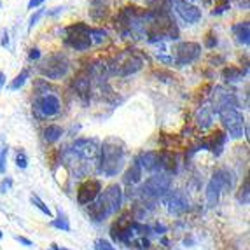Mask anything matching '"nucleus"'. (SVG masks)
<instances>
[{
	"label": "nucleus",
	"mask_w": 250,
	"mask_h": 250,
	"mask_svg": "<svg viewBox=\"0 0 250 250\" xmlns=\"http://www.w3.org/2000/svg\"><path fill=\"white\" fill-rule=\"evenodd\" d=\"M123 205V189L119 184H110L98 194L93 203L88 205V213L95 222L105 221L108 215L119 212Z\"/></svg>",
	"instance_id": "f257e3e1"
},
{
	"label": "nucleus",
	"mask_w": 250,
	"mask_h": 250,
	"mask_svg": "<svg viewBox=\"0 0 250 250\" xmlns=\"http://www.w3.org/2000/svg\"><path fill=\"white\" fill-rule=\"evenodd\" d=\"M126 147L117 138H107L100 146V159L98 170L107 177H116L125 167Z\"/></svg>",
	"instance_id": "f03ea898"
},
{
	"label": "nucleus",
	"mask_w": 250,
	"mask_h": 250,
	"mask_svg": "<svg viewBox=\"0 0 250 250\" xmlns=\"http://www.w3.org/2000/svg\"><path fill=\"white\" fill-rule=\"evenodd\" d=\"M170 186H171L170 175H167V173H154V175L149 177V179L140 186L138 192H140V196H142L144 200L156 201L170 191Z\"/></svg>",
	"instance_id": "7ed1b4c3"
},
{
	"label": "nucleus",
	"mask_w": 250,
	"mask_h": 250,
	"mask_svg": "<svg viewBox=\"0 0 250 250\" xmlns=\"http://www.w3.org/2000/svg\"><path fill=\"white\" fill-rule=\"evenodd\" d=\"M231 188H233V173L228 168H219L207 184V201L210 207H215L219 203L221 192Z\"/></svg>",
	"instance_id": "20e7f679"
},
{
	"label": "nucleus",
	"mask_w": 250,
	"mask_h": 250,
	"mask_svg": "<svg viewBox=\"0 0 250 250\" xmlns=\"http://www.w3.org/2000/svg\"><path fill=\"white\" fill-rule=\"evenodd\" d=\"M68 67H70V65H68V60L65 58L63 54H51L49 58L42 62L39 70H41V74L44 75V77H47V79L58 81L67 75Z\"/></svg>",
	"instance_id": "39448f33"
},
{
	"label": "nucleus",
	"mask_w": 250,
	"mask_h": 250,
	"mask_svg": "<svg viewBox=\"0 0 250 250\" xmlns=\"http://www.w3.org/2000/svg\"><path fill=\"white\" fill-rule=\"evenodd\" d=\"M34 110L39 117H53L62 112V102L53 93H39L34 100Z\"/></svg>",
	"instance_id": "423d86ee"
},
{
	"label": "nucleus",
	"mask_w": 250,
	"mask_h": 250,
	"mask_svg": "<svg viewBox=\"0 0 250 250\" xmlns=\"http://www.w3.org/2000/svg\"><path fill=\"white\" fill-rule=\"evenodd\" d=\"M219 117H221L222 125L226 126V129L229 131L233 138H242L245 135V119H243V114L238 108L222 110Z\"/></svg>",
	"instance_id": "0eeeda50"
},
{
	"label": "nucleus",
	"mask_w": 250,
	"mask_h": 250,
	"mask_svg": "<svg viewBox=\"0 0 250 250\" xmlns=\"http://www.w3.org/2000/svg\"><path fill=\"white\" fill-rule=\"evenodd\" d=\"M201 54V46L198 42H180L175 49V63L179 67L196 62Z\"/></svg>",
	"instance_id": "6e6552de"
},
{
	"label": "nucleus",
	"mask_w": 250,
	"mask_h": 250,
	"mask_svg": "<svg viewBox=\"0 0 250 250\" xmlns=\"http://www.w3.org/2000/svg\"><path fill=\"white\" fill-rule=\"evenodd\" d=\"M100 192H102L100 180H96V179L84 180V182L79 186V189H77V203L88 207L89 203H93V201L98 198Z\"/></svg>",
	"instance_id": "1a4fd4ad"
},
{
	"label": "nucleus",
	"mask_w": 250,
	"mask_h": 250,
	"mask_svg": "<svg viewBox=\"0 0 250 250\" xmlns=\"http://www.w3.org/2000/svg\"><path fill=\"white\" fill-rule=\"evenodd\" d=\"M161 200L165 201L171 213H182L189 208V200L184 191H168Z\"/></svg>",
	"instance_id": "9d476101"
},
{
	"label": "nucleus",
	"mask_w": 250,
	"mask_h": 250,
	"mask_svg": "<svg viewBox=\"0 0 250 250\" xmlns=\"http://www.w3.org/2000/svg\"><path fill=\"white\" fill-rule=\"evenodd\" d=\"M238 102L234 98L233 93L226 91L222 88H215V93H213V107L212 112L221 114L222 110H228V108H236Z\"/></svg>",
	"instance_id": "9b49d317"
},
{
	"label": "nucleus",
	"mask_w": 250,
	"mask_h": 250,
	"mask_svg": "<svg viewBox=\"0 0 250 250\" xmlns=\"http://www.w3.org/2000/svg\"><path fill=\"white\" fill-rule=\"evenodd\" d=\"M137 163L142 170L152 171V173H163L161 171V156L159 150H147L137 158Z\"/></svg>",
	"instance_id": "f8f14e48"
},
{
	"label": "nucleus",
	"mask_w": 250,
	"mask_h": 250,
	"mask_svg": "<svg viewBox=\"0 0 250 250\" xmlns=\"http://www.w3.org/2000/svg\"><path fill=\"white\" fill-rule=\"evenodd\" d=\"M171 2L175 5V11L179 13V16L182 18L186 23H189V25L196 23L201 18V11L196 5H191L189 2H186V0H171Z\"/></svg>",
	"instance_id": "ddd939ff"
},
{
	"label": "nucleus",
	"mask_w": 250,
	"mask_h": 250,
	"mask_svg": "<svg viewBox=\"0 0 250 250\" xmlns=\"http://www.w3.org/2000/svg\"><path fill=\"white\" fill-rule=\"evenodd\" d=\"M226 142H228V135L224 133V131H215V133H212V137L208 138V140H205L203 144H201V149H208L212 150L215 156H221L222 150H224V146Z\"/></svg>",
	"instance_id": "4468645a"
},
{
	"label": "nucleus",
	"mask_w": 250,
	"mask_h": 250,
	"mask_svg": "<svg viewBox=\"0 0 250 250\" xmlns=\"http://www.w3.org/2000/svg\"><path fill=\"white\" fill-rule=\"evenodd\" d=\"M142 65H144V60L140 58V56H133V54H131V58L125 60V62H121L117 65L116 75H119V77H128V75H131V74H137V72L142 68Z\"/></svg>",
	"instance_id": "2eb2a0df"
},
{
	"label": "nucleus",
	"mask_w": 250,
	"mask_h": 250,
	"mask_svg": "<svg viewBox=\"0 0 250 250\" xmlns=\"http://www.w3.org/2000/svg\"><path fill=\"white\" fill-rule=\"evenodd\" d=\"M74 88H75V91L79 93V96L81 98H88V95H89V86H91V75L89 74H86V72H81L79 75H75L74 77Z\"/></svg>",
	"instance_id": "dca6fc26"
},
{
	"label": "nucleus",
	"mask_w": 250,
	"mask_h": 250,
	"mask_svg": "<svg viewBox=\"0 0 250 250\" xmlns=\"http://www.w3.org/2000/svg\"><path fill=\"white\" fill-rule=\"evenodd\" d=\"M67 44L70 47H74V49L77 51H86L89 49V46H91V39H89V34H67Z\"/></svg>",
	"instance_id": "f3484780"
},
{
	"label": "nucleus",
	"mask_w": 250,
	"mask_h": 250,
	"mask_svg": "<svg viewBox=\"0 0 250 250\" xmlns=\"http://www.w3.org/2000/svg\"><path fill=\"white\" fill-rule=\"evenodd\" d=\"M233 34L234 37H236V41L240 42V44H243V46H249L250 42V25L249 21H242V23H236V25L233 26Z\"/></svg>",
	"instance_id": "a211bd4d"
},
{
	"label": "nucleus",
	"mask_w": 250,
	"mask_h": 250,
	"mask_svg": "<svg viewBox=\"0 0 250 250\" xmlns=\"http://www.w3.org/2000/svg\"><path fill=\"white\" fill-rule=\"evenodd\" d=\"M142 168H140V165H138L137 161L131 165V167L126 170L125 177H123V180H125V184H128V186H135V184H138L140 180H142Z\"/></svg>",
	"instance_id": "6ab92c4d"
},
{
	"label": "nucleus",
	"mask_w": 250,
	"mask_h": 250,
	"mask_svg": "<svg viewBox=\"0 0 250 250\" xmlns=\"http://www.w3.org/2000/svg\"><path fill=\"white\" fill-rule=\"evenodd\" d=\"M62 135H63V128L58 125H49L42 131V138H44V142H47V144L58 142L60 138H62Z\"/></svg>",
	"instance_id": "aec40b11"
},
{
	"label": "nucleus",
	"mask_w": 250,
	"mask_h": 250,
	"mask_svg": "<svg viewBox=\"0 0 250 250\" xmlns=\"http://www.w3.org/2000/svg\"><path fill=\"white\" fill-rule=\"evenodd\" d=\"M249 72V67H245V70L242 68H236V67H226L222 70V79L228 81V83H234V81H242L243 77L247 75Z\"/></svg>",
	"instance_id": "412c9836"
},
{
	"label": "nucleus",
	"mask_w": 250,
	"mask_h": 250,
	"mask_svg": "<svg viewBox=\"0 0 250 250\" xmlns=\"http://www.w3.org/2000/svg\"><path fill=\"white\" fill-rule=\"evenodd\" d=\"M196 123L201 129L212 126V110L208 107H201L196 114Z\"/></svg>",
	"instance_id": "4be33fe9"
},
{
	"label": "nucleus",
	"mask_w": 250,
	"mask_h": 250,
	"mask_svg": "<svg viewBox=\"0 0 250 250\" xmlns=\"http://www.w3.org/2000/svg\"><path fill=\"white\" fill-rule=\"evenodd\" d=\"M49 224L60 231H70V222L67 219V213L63 212L62 208H58V217H53V221Z\"/></svg>",
	"instance_id": "5701e85b"
},
{
	"label": "nucleus",
	"mask_w": 250,
	"mask_h": 250,
	"mask_svg": "<svg viewBox=\"0 0 250 250\" xmlns=\"http://www.w3.org/2000/svg\"><path fill=\"white\" fill-rule=\"evenodd\" d=\"M30 203L34 205L35 208L41 210V212L44 213V215H47L49 219H53V212H51V208L47 207L46 203H44V201L41 200V198L37 196V194H30Z\"/></svg>",
	"instance_id": "b1692460"
},
{
	"label": "nucleus",
	"mask_w": 250,
	"mask_h": 250,
	"mask_svg": "<svg viewBox=\"0 0 250 250\" xmlns=\"http://www.w3.org/2000/svg\"><path fill=\"white\" fill-rule=\"evenodd\" d=\"M5 161H7V144L5 137H0V173H5Z\"/></svg>",
	"instance_id": "393cba45"
},
{
	"label": "nucleus",
	"mask_w": 250,
	"mask_h": 250,
	"mask_svg": "<svg viewBox=\"0 0 250 250\" xmlns=\"http://www.w3.org/2000/svg\"><path fill=\"white\" fill-rule=\"evenodd\" d=\"M89 39H91V44H102V42L107 39V32L104 28H89Z\"/></svg>",
	"instance_id": "a878e982"
},
{
	"label": "nucleus",
	"mask_w": 250,
	"mask_h": 250,
	"mask_svg": "<svg viewBox=\"0 0 250 250\" xmlns=\"http://www.w3.org/2000/svg\"><path fill=\"white\" fill-rule=\"evenodd\" d=\"M28 75H30V72L26 70H21V74L18 75L16 79L13 81V83H11V86H9V89H11V91H16V89H20L21 86H23V84L26 83V79H28Z\"/></svg>",
	"instance_id": "bb28decb"
},
{
	"label": "nucleus",
	"mask_w": 250,
	"mask_h": 250,
	"mask_svg": "<svg viewBox=\"0 0 250 250\" xmlns=\"http://www.w3.org/2000/svg\"><path fill=\"white\" fill-rule=\"evenodd\" d=\"M65 32H67V34H88L89 26L86 25V23H74V25L67 26Z\"/></svg>",
	"instance_id": "cd10ccee"
},
{
	"label": "nucleus",
	"mask_w": 250,
	"mask_h": 250,
	"mask_svg": "<svg viewBox=\"0 0 250 250\" xmlns=\"http://www.w3.org/2000/svg\"><path fill=\"white\" fill-rule=\"evenodd\" d=\"M249 194H250V188H249V179H245V186H242L240 192H238V201L242 205L249 203Z\"/></svg>",
	"instance_id": "c85d7f7f"
},
{
	"label": "nucleus",
	"mask_w": 250,
	"mask_h": 250,
	"mask_svg": "<svg viewBox=\"0 0 250 250\" xmlns=\"http://www.w3.org/2000/svg\"><path fill=\"white\" fill-rule=\"evenodd\" d=\"M95 250H116V247L110 242H107V240H104V238H98L95 242Z\"/></svg>",
	"instance_id": "c756f323"
},
{
	"label": "nucleus",
	"mask_w": 250,
	"mask_h": 250,
	"mask_svg": "<svg viewBox=\"0 0 250 250\" xmlns=\"http://www.w3.org/2000/svg\"><path fill=\"white\" fill-rule=\"evenodd\" d=\"M16 165H18V168H26V167H28V159H26V154L23 152V150H18Z\"/></svg>",
	"instance_id": "7c9ffc66"
},
{
	"label": "nucleus",
	"mask_w": 250,
	"mask_h": 250,
	"mask_svg": "<svg viewBox=\"0 0 250 250\" xmlns=\"http://www.w3.org/2000/svg\"><path fill=\"white\" fill-rule=\"evenodd\" d=\"M11 186H13V180L9 179V177L2 180V182H0V194H5V192L11 189Z\"/></svg>",
	"instance_id": "2f4dec72"
},
{
	"label": "nucleus",
	"mask_w": 250,
	"mask_h": 250,
	"mask_svg": "<svg viewBox=\"0 0 250 250\" xmlns=\"http://www.w3.org/2000/svg\"><path fill=\"white\" fill-rule=\"evenodd\" d=\"M42 14H44V11H42V9H41V11H37V13H35V14H34V16L30 18L28 28H34V26H35V25H37V21H39V20H41V16H42Z\"/></svg>",
	"instance_id": "473e14b6"
},
{
	"label": "nucleus",
	"mask_w": 250,
	"mask_h": 250,
	"mask_svg": "<svg viewBox=\"0 0 250 250\" xmlns=\"http://www.w3.org/2000/svg\"><path fill=\"white\" fill-rule=\"evenodd\" d=\"M207 37H208V39H207V42H205V46L208 47V49H213V47L217 46V39L213 37L212 34H210V35H207Z\"/></svg>",
	"instance_id": "72a5a7b5"
},
{
	"label": "nucleus",
	"mask_w": 250,
	"mask_h": 250,
	"mask_svg": "<svg viewBox=\"0 0 250 250\" xmlns=\"http://www.w3.org/2000/svg\"><path fill=\"white\" fill-rule=\"evenodd\" d=\"M226 9H229V2H224V4H222V5H219V7H215V9H213V11H212V14H213V16H215V14H221V13H224Z\"/></svg>",
	"instance_id": "f704fd0d"
},
{
	"label": "nucleus",
	"mask_w": 250,
	"mask_h": 250,
	"mask_svg": "<svg viewBox=\"0 0 250 250\" xmlns=\"http://www.w3.org/2000/svg\"><path fill=\"white\" fill-rule=\"evenodd\" d=\"M28 56H30V60H39V58H41V51H39V47H32V49H30V53H28Z\"/></svg>",
	"instance_id": "c9c22d12"
},
{
	"label": "nucleus",
	"mask_w": 250,
	"mask_h": 250,
	"mask_svg": "<svg viewBox=\"0 0 250 250\" xmlns=\"http://www.w3.org/2000/svg\"><path fill=\"white\" fill-rule=\"evenodd\" d=\"M46 2V0H30L28 2V9H35V7H39V5H42Z\"/></svg>",
	"instance_id": "e433bc0d"
},
{
	"label": "nucleus",
	"mask_w": 250,
	"mask_h": 250,
	"mask_svg": "<svg viewBox=\"0 0 250 250\" xmlns=\"http://www.w3.org/2000/svg\"><path fill=\"white\" fill-rule=\"evenodd\" d=\"M2 46H4V47L9 46V34H7V30H4V32H2Z\"/></svg>",
	"instance_id": "4c0bfd02"
},
{
	"label": "nucleus",
	"mask_w": 250,
	"mask_h": 250,
	"mask_svg": "<svg viewBox=\"0 0 250 250\" xmlns=\"http://www.w3.org/2000/svg\"><path fill=\"white\" fill-rule=\"evenodd\" d=\"M16 242L23 243V245H26V247H32V242H30V240H26V238H23V236H16Z\"/></svg>",
	"instance_id": "58836bf2"
},
{
	"label": "nucleus",
	"mask_w": 250,
	"mask_h": 250,
	"mask_svg": "<svg viewBox=\"0 0 250 250\" xmlns=\"http://www.w3.org/2000/svg\"><path fill=\"white\" fill-rule=\"evenodd\" d=\"M4 83H5V74L4 72H0V89L4 88Z\"/></svg>",
	"instance_id": "ea45409f"
},
{
	"label": "nucleus",
	"mask_w": 250,
	"mask_h": 250,
	"mask_svg": "<svg viewBox=\"0 0 250 250\" xmlns=\"http://www.w3.org/2000/svg\"><path fill=\"white\" fill-rule=\"evenodd\" d=\"M51 250H68V249H62V247H58L56 243H53V245H51Z\"/></svg>",
	"instance_id": "a19ab883"
},
{
	"label": "nucleus",
	"mask_w": 250,
	"mask_h": 250,
	"mask_svg": "<svg viewBox=\"0 0 250 250\" xmlns=\"http://www.w3.org/2000/svg\"><path fill=\"white\" fill-rule=\"evenodd\" d=\"M147 2H149V4H154V2H158V4H161V2H165V4H167L168 0H147Z\"/></svg>",
	"instance_id": "79ce46f5"
},
{
	"label": "nucleus",
	"mask_w": 250,
	"mask_h": 250,
	"mask_svg": "<svg viewBox=\"0 0 250 250\" xmlns=\"http://www.w3.org/2000/svg\"><path fill=\"white\" fill-rule=\"evenodd\" d=\"M210 62H212V63H222V62H224V58H212Z\"/></svg>",
	"instance_id": "37998d69"
},
{
	"label": "nucleus",
	"mask_w": 250,
	"mask_h": 250,
	"mask_svg": "<svg viewBox=\"0 0 250 250\" xmlns=\"http://www.w3.org/2000/svg\"><path fill=\"white\" fill-rule=\"evenodd\" d=\"M2 236H4V233H2V231H0V240H2Z\"/></svg>",
	"instance_id": "c03bdc74"
},
{
	"label": "nucleus",
	"mask_w": 250,
	"mask_h": 250,
	"mask_svg": "<svg viewBox=\"0 0 250 250\" xmlns=\"http://www.w3.org/2000/svg\"><path fill=\"white\" fill-rule=\"evenodd\" d=\"M229 250H234V249H229Z\"/></svg>",
	"instance_id": "a18cd8bd"
},
{
	"label": "nucleus",
	"mask_w": 250,
	"mask_h": 250,
	"mask_svg": "<svg viewBox=\"0 0 250 250\" xmlns=\"http://www.w3.org/2000/svg\"><path fill=\"white\" fill-rule=\"evenodd\" d=\"M49 250H51V249H49Z\"/></svg>",
	"instance_id": "49530a36"
}]
</instances>
